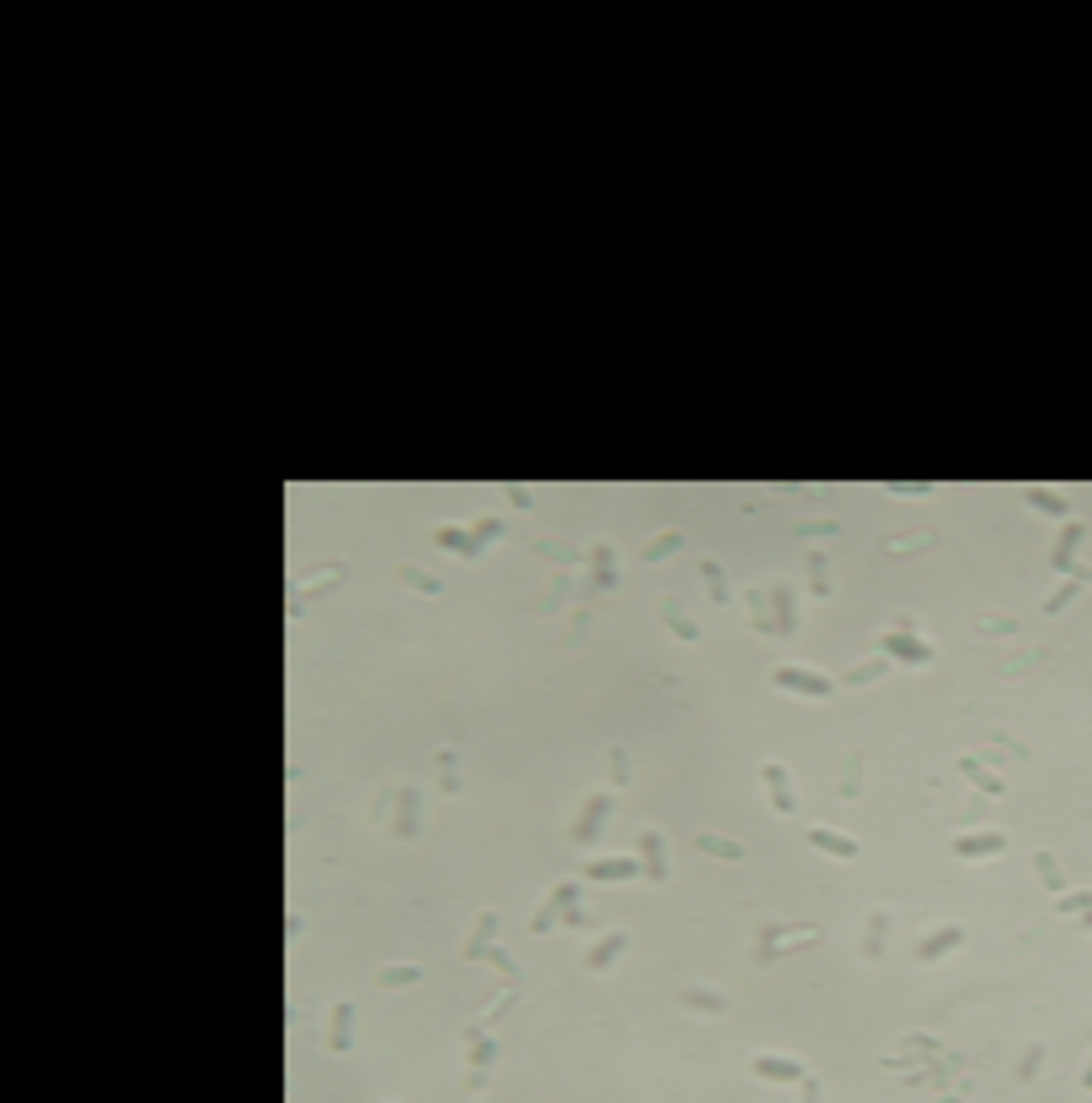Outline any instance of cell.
Returning a JSON list of instances; mask_svg holds the SVG:
<instances>
[{"instance_id":"1","label":"cell","mask_w":1092,"mask_h":1103,"mask_svg":"<svg viewBox=\"0 0 1092 1103\" xmlns=\"http://www.w3.org/2000/svg\"><path fill=\"white\" fill-rule=\"evenodd\" d=\"M770 683L787 689V694H803V700H824V694H830V678L814 672V667H776Z\"/></svg>"},{"instance_id":"2","label":"cell","mask_w":1092,"mask_h":1103,"mask_svg":"<svg viewBox=\"0 0 1092 1103\" xmlns=\"http://www.w3.org/2000/svg\"><path fill=\"white\" fill-rule=\"evenodd\" d=\"M607 814H612V798H607V792H596V798H590V803H585V814H579L574 825H568V841L590 846V841H596V835H601V825H607Z\"/></svg>"},{"instance_id":"3","label":"cell","mask_w":1092,"mask_h":1103,"mask_svg":"<svg viewBox=\"0 0 1092 1103\" xmlns=\"http://www.w3.org/2000/svg\"><path fill=\"white\" fill-rule=\"evenodd\" d=\"M1005 846H1010V841H1005V830H967V835H956V841H950V852H956V857H972V863H978V857H1000Z\"/></svg>"},{"instance_id":"4","label":"cell","mask_w":1092,"mask_h":1103,"mask_svg":"<svg viewBox=\"0 0 1092 1103\" xmlns=\"http://www.w3.org/2000/svg\"><path fill=\"white\" fill-rule=\"evenodd\" d=\"M765 792H770V808L776 814H792L797 808V792H792V776H787V765L781 760H765Z\"/></svg>"},{"instance_id":"5","label":"cell","mask_w":1092,"mask_h":1103,"mask_svg":"<svg viewBox=\"0 0 1092 1103\" xmlns=\"http://www.w3.org/2000/svg\"><path fill=\"white\" fill-rule=\"evenodd\" d=\"M879 650H885V656H896V661H917V667H928V661H934V645L917 640V634H907V629L885 634V640H879Z\"/></svg>"},{"instance_id":"6","label":"cell","mask_w":1092,"mask_h":1103,"mask_svg":"<svg viewBox=\"0 0 1092 1103\" xmlns=\"http://www.w3.org/2000/svg\"><path fill=\"white\" fill-rule=\"evenodd\" d=\"M961 939H967V928H961V923H939L928 939H917V961H939L945 950H956Z\"/></svg>"},{"instance_id":"7","label":"cell","mask_w":1092,"mask_h":1103,"mask_svg":"<svg viewBox=\"0 0 1092 1103\" xmlns=\"http://www.w3.org/2000/svg\"><path fill=\"white\" fill-rule=\"evenodd\" d=\"M639 857H590L585 863V879H639Z\"/></svg>"},{"instance_id":"8","label":"cell","mask_w":1092,"mask_h":1103,"mask_svg":"<svg viewBox=\"0 0 1092 1103\" xmlns=\"http://www.w3.org/2000/svg\"><path fill=\"white\" fill-rule=\"evenodd\" d=\"M639 868H645L650 879H667V846H661V830H645L639 835Z\"/></svg>"},{"instance_id":"9","label":"cell","mask_w":1092,"mask_h":1103,"mask_svg":"<svg viewBox=\"0 0 1092 1103\" xmlns=\"http://www.w3.org/2000/svg\"><path fill=\"white\" fill-rule=\"evenodd\" d=\"M808 846L814 852H830V857H857V841L846 830H824V825H814L808 830Z\"/></svg>"},{"instance_id":"10","label":"cell","mask_w":1092,"mask_h":1103,"mask_svg":"<svg viewBox=\"0 0 1092 1103\" xmlns=\"http://www.w3.org/2000/svg\"><path fill=\"white\" fill-rule=\"evenodd\" d=\"M623 945H629V928H612L607 939H596V945H590L585 967H590V972H601V967H607V961H618V956H623Z\"/></svg>"},{"instance_id":"11","label":"cell","mask_w":1092,"mask_h":1103,"mask_svg":"<svg viewBox=\"0 0 1092 1103\" xmlns=\"http://www.w3.org/2000/svg\"><path fill=\"white\" fill-rule=\"evenodd\" d=\"M770 607H776V634H792L797 629V601H792V585L776 579L770 585Z\"/></svg>"},{"instance_id":"12","label":"cell","mask_w":1092,"mask_h":1103,"mask_svg":"<svg viewBox=\"0 0 1092 1103\" xmlns=\"http://www.w3.org/2000/svg\"><path fill=\"white\" fill-rule=\"evenodd\" d=\"M694 846H700V852H711V857H727V863H738V857H743V846L727 841V835H716V830H700V835H694Z\"/></svg>"},{"instance_id":"13","label":"cell","mask_w":1092,"mask_h":1103,"mask_svg":"<svg viewBox=\"0 0 1092 1103\" xmlns=\"http://www.w3.org/2000/svg\"><path fill=\"white\" fill-rule=\"evenodd\" d=\"M432 541H437V547H448V552H464V557H475V552H481V541H475V536H464V530H454V525L432 530Z\"/></svg>"},{"instance_id":"14","label":"cell","mask_w":1092,"mask_h":1103,"mask_svg":"<svg viewBox=\"0 0 1092 1103\" xmlns=\"http://www.w3.org/2000/svg\"><path fill=\"white\" fill-rule=\"evenodd\" d=\"M574 890H579V885H568V879H563V885H557L552 896H546V907L536 912V928H546V923H552V918H557V912H563V907H574Z\"/></svg>"},{"instance_id":"15","label":"cell","mask_w":1092,"mask_h":1103,"mask_svg":"<svg viewBox=\"0 0 1092 1103\" xmlns=\"http://www.w3.org/2000/svg\"><path fill=\"white\" fill-rule=\"evenodd\" d=\"M868 934H863V956H879V945H885V928H890V912L879 907V912H868Z\"/></svg>"},{"instance_id":"16","label":"cell","mask_w":1092,"mask_h":1103,"mask_svg":"<svg viewBox=\"0 0 1092 1103\" xmlns=\"http://www.w3.org/2000/svg\"><path fill=\"white\" fill-rule=\"evenodd\" d=\"M1076 547H1082V525H1076V519H1071V525H1065V536H1060V547H1054V557H1049V563H1054V568H1060V574H1065V568H1071V557H1076Z\"/></svg>"},{"instance_id":"17","label":"cell","mask_w":1092,"mask_h":1103,"mask_svg":"<svg viewBox=\"0 0 1092 1103\" xmlns=\"http://www.w3.org/2000/svg\"><path fill=\"white\" fill-rule=\"evenodd\" d=\"M700 574H705V590H711L716 607H727V579H722V563L716 557H700Z\"/></svg>"},{"instance_id":"18","label":"cell","mask_w":1092,"mask_h":1103,"mask_svg":"<svg viewBox=\"0 0 1092 1103\" xmlns=\"http://www.w3.org/2000/svg\"><path fill=\"white\" fill-rule=\"evenodd\" d=\"M1032 868H1038V879L1049 890H1065V874H1060V857H1049V852H1032Z\"/></svg>"},{"instance_id":"19","label":"cell","mask_w":1092,"mask_h":1103,"mask_svg":"<svg viewBox=\"0 0 1092 1103\" xmlns=\"http://www.w3.org/2000/svg\"><path fill=\"white\" fill-rule=\"evenodd\" d=\"M961 776H967V781H978V787H983V792H989V798H1000V781H994V776L983 770L978 760H967V754H961Z\"/></svg>"},{"instance_id":"20","label":"cell","mask_w":1092,"mask_h":1103,"mask_svg":"<svg viewBox=\"0 0 1092 1103\" xmlns=\"http://www.w3.org/2000/svg\"><path fill=\"white\" fill-rule=\"evenodd\" d=\"M661 618L672 623V634H678V640H694V623L683 618V607H678V601H661Z\"/></svg>"},{"instance_id":"21","label":"cell","mask_w":1092,"mask_h":1103,"mask_svg":"<svg viewBox=\"0 0 1092 1103\" xmlns=\"http://www.w3.org/2000/svg\"><path fill=\"white\" fill-rule=\"evenodd\" d=\"M678 541H683V536H678V530H661V536H656V541H645V563H656V557H667V552H678Z\"/></svg>"},{"instance_id":"22","label":"cell","mask_w":1092,"mask_h":1103,"mask_svg":"<svg viewBox=\"0 0 1092 1103\" xmlns=\"http://www.w3.org/2000/svg\"><path fill=\"white\" fill-rule=\"evenodd\" d=\"M1027 503L1043 508V514H1060V519L1071 514V503H1065V497H1054V492H1027Z\"/></svg>"},{"instance_id":"23","label":"cell","mask_w":1092,"mask_h":1103,"mask_svg":"<svg viewBox=\"0 0 1092 1103\" xmlns=\"http://www.w3.org/2000/svg\"><path fill=\"white\" fill-rule=\"evenodd\" d=\"M808 590H814V596H830V579H824V557L819 552H808Z\"/></svg>"},{"instance_id":"24","label":"cell","mask_w":1092,"mask_h":1103,"mask_svg":"<svg viewBox=\"0 0 1092 1103\" xmlns=\"http://www.w3.org/2000/svg\"><path fill=\"white\" fill-rule=\"evenodd\" d=\"M683 1000H689L694 1011H722V1005H727V1000H722V994H716V989H689V994H683Z\"/></svg>"},{"instance_id":"25","label":"cell","mask_w":1092,"mask_h":1103,"mask_svg":"<svg viewBox=\"0 0 1092 1103\" xmlns=\"http://www.w3.org/2000/svg\"><path fill=\"white\" fill-rule=\"evenodd\" d=\"M1071 601H1076V579H1065V585L1054 590L1049 601H1043V612H1065V607H1071Z\"/></svg>"},{"instance_id":"26","label":"cell","mask_w":1092,"mask_h":1103,"mask_svg":"<svg viewBox=\"0 0 1092 1103\" xmlns=\"http://www.w3.org/2000/svg\"><path fill=\"white\" fill-rule=\"evenodd\" d=\"M415 978H421L415 967H388V972H377V983H382V989H393V983H415Z\"/></svg>"},{"instance_id":"27","label":"cell","mask_w":1092,"mask_h":1103,"mask_svg":"<svg viewBox=\"0 0 1092 1103\" xmlns=\"http://www.w3.org/2000/svg\"><path fill=\"white\" fill-rule=\"evenodd\" d=\"M399 579H404V585H415V590H426V596H437V579H426L421 568H399Z\"/></svg>"},{"instance_id":"28","label":"cell","mask_w":1092,"mask_h":1103,"mask_svg":"<svg viewBox=\"0 0 1092 1103\" xmlns=\"http://www.w3.org/2000/svg\"><path fill=\"white\" fill-rule=\"evenodd\" d=\"M1092 907V890H1071V896H1060V912H1087Z\"/></svg>"},{"instance_id":"29","label":"cell","mask_w":1092,"mask_h":1103,"mask_svg":"<svg viewBox=\"0 0 1092 1103\" xmlns=\"http://www.w3.org/2000/svg\"><path fill=\"white\" fill-rule=\"evenodd\" d=\"M879 672H885V661H863V667L846 672V683H868V678H879Z\"/></svg>"},{"instance_id":"30","label":"cell","mask_w":1092,"mask_h":1103,"mask_svg":"<svg viewBox=\"0 0 1092 1103\" xmlns=\"http://www.w3.org/2000/svg\"><path fill=\"white\" fill-rule=\"evenodd\" d=\"M760 1071H765V1076H797V1065H781V1060H770V1054H765Z\"/></svg>"},{"instance_id":"31","label":"cell","mask_w":1092,"mask_h":1103,"mask_svg":"<svg viewBox=\"0 0 1092 1103\" xmlns=\"http://www.w3.org/2000/svg\"><path fill=\"white\" fill-rule=\"evenodd\" d=\"M344 1016H350V1005H339V1011H333V1043H344Z\"/></svg>"},{"instance_id":"32","label":"cell","mask_w":1092,"mask_h":1103,"mask_svg":"<svg viewBox=\"0 0 1092 1103\" xmlns=\"http://www.w3.org/2000/svg\"><path fill=\"white\" fill-rule=\"evenodd\" d=\"M1082 1082H1087V1087H1092V1065H1087V1076H1082Z\"/></svg>"},{"instance_id":"33","label":"cell","mask_w":1092,"mask_h":1103,"mask_svg":"<svg viewBox=\"0 0 1092 1103\" xmlns=\"http://www.w3.org/2000/svg\"><path fill=\"white\" fill-rule=\"evenodd\" d=\"M1082 918H1087V928H1092V907H1087V912H1082Z\"/></svg>"}]
</instances>
